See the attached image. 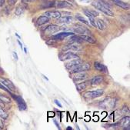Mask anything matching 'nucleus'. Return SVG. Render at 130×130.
<instances>
[{"mask_svg":"<svg viewBox=\"0 0 130 130\" xmlns=\"http://www.w3.org/2000/svg\"><path fill=\"white\" fill-rule=\"evenodd\" d=\"M92 6L93 7H95L96 9H98L99 11L103 12L104 14H106V15L114 16V13L109 9L108 6L106 4H105V3H104V2L99 1V0H97V1H93L92 3Z\"/></svg>","mask_w":130,"mask_h":130,"instance_id":"obj_1","label":"nucleus"},{"mask_svg":"<svg viewBox=\"0 0 130 130\" xmlns=\"http://www.w3.org/2000/svg\"><path fill=\"white\" fill-rule=\"evenodd\" d=\"M9 94H11L12 97V98L15 100V102H17V105H18V107H19V110H21V111H24V110H25V109H27L26 103L25 102L24 99H23L21 96L17 95H14V94L11 93V92H9Z\"/></svg>","mask_w":130,"mask_h":130,"instance_id":"obj_2","label":"nucleus"},{"mask_svg":"<svg viewBox=\"0 0 130 130\" xmlns=\"http://www.w3.org/2000/svg\"><path fill=\"white\" fill-rule=\"evenodd\" d=\"M103 93H104V90L102 89H98L96 90L86 92L84 94V96L86 98H89V99H95V98L102 96L103 95Z\"/></svg>","mask_w":130,"mask_h":130,"instance_id":"obj_3","label":"nucleus"},{"mask_svg":"<svg viewBox=\"0 0 130 130\" xmlns=\"http://www.w3.org/2000/svg\"><path fill=\"white\" fill-rule=\"evenodd\" d=\"M91 68L89 63H81L78 65L75 69H73L70 72L71 73H76V72H83L89 70Z\"/></svg>","mask_w":130,"mask_h":130,"instance_id":"obj_4","label":"nucleus"},{"mask_svg":"<svg viewBox=\"0 0 130 130\" xmlns=\"http://www.w3.org/2000/svg\"><path fill=\"white\" fill-rule=\"evenodd\" d=\"M72 31L77 34H80V35H87L90 34V31L84 27L83 25H75V26L72 28Z\"/></svg>","mask_w":130,"mask_h":130,"instance_id":"obj_5","label":"nucleus"},{"mask_svg":"<svg viewBox=\"0 0 130 130\" xmlns=\"http://www.w3.org/2000/svg\"><path fill=\"white\" fill-rule=\"evenodd\" d=\"M74 75H72V79L74 82L75 83H79V82H83V80L86 79L88 75L86 73H85L84 72H76V73H73Z\"/></svg>","mask_w":130,"mask_h":130,"instance_id":"obj_6","label":"nucleus"},{"mask_svg":"<svg viewBox=\"0 0 130 130\" xmlns=\"http://www.w3.org/2000/svg\"><path fill=\"white\" fill-rule=\"evenodd\" d=\"M82 62H83L82 60H80L79 59H72V61H70V62H66V63L65 64V66H66V68L69 72H71L73 69H75L78 65L81 64Z\"/></svg>","mask_w":130,"mask_h":130,"instance_id":"obj_7","label":"nucleus"},{"mask_svg":"<svg viewBox=\"0 0 130 130\" xmlns=\"http://www.w3.org/2000/svg\"><path fill=\"white\" fill-rule=\"evenodd\" d=\"M0 83H1L3 86H5L8 89H9V91H15V87L14 86V84L7 79H5V78L0 77Z\"/></svg>","mask_w":130,"mask_h":130,"instance_id":"obj_8","label":"nucleus"},{"mask_svg":"<svg viewBox=\"0 0 130 130\" xmlns=\"http://www.w3.org/2000/svg\"><path fill=\"white\" fill-rule=\"evenodd\" d=\"M60 59L62 61H65V60H72V59H79V57L76 54L73 53H66L65 54H63L62 56H60Z\"/></svg>","mask_w":130,"mask_h":130,"instance_id":"obj_9","label":"nucleus"},{"mask_svg":"<svg viewBox=\"0 0 130 130\" xmlns=\"http://www.w3.org/2000/svg\"><path fill=\"white\" fill-rule=\"evenodd\" d=\"M59 27L56 25H50L48 26L45 29V35L46 36H49L52 35L55 32H56L57 31H59Z\"/></svg>","mask_w":130,"mask_h":130,"instance_id":"obj_10","label":"nucleus"},{"mask_svg":"<svg viewBox=\"0 0 130 130\" xmlns=\"http://www.w3.org/2000/svg\"><path fill=\"white\" fill-rule=\"evenodd\" d=\"M81 49V47L79 45H78L77 43H72L69 44L62 48V51L64 52H68V51H79Z\"/></svg>","mask_w":130,"mask_h":130,"instance_id":"obj_11","label":"nucleus"},{"mask_svg":"<svg viewBox=\"0 0 130 130\" xmlns=\"http://www.w3.org/2000/svg\"><path fill=\"white\" fill-rule=\"evenodd\" d=\"M74 33L73 32H60L59 34H56L55 36H53V39H57V40H62L63 39L68 37V36H72Z\"/></svg>","mask_w":130,"mask_h":130,"instance_id":"obj_12","label":"nucleus"},{"mask_svg":"<svg viewBox=\"0 0 130 130\" xmlns=\"http://www.w3.org/2000/svg\"><path fill=\"white\" fill-rule=\"evenodd\" d=\"M111 1L112 3H114L115 5L119 6L120 8L125 9V10H128L129 9V5L126 3H124L122 1H121V0H111Z\"/></svg>","mask_w":130,"mask_h":130,"instance_id":"obj_13","label":"nucleus"},{"mask_svg":"<svg viewBox=\"0 0 130 130\" xmlns=\"http://www.w3.org/2000/svg\"><path fill=\"white\" fill-rule=\"evenodd\" d=\"M72 17L71 16H60L57 19V22L62 24H69L72 22Z\"/></svg>","mask_w":130,"mask_h":130,"instance_id":"obj_14","label":"nucleus"},{"mask_svg":"<svg viewBox=\"0 0 130 130\" xmlns=\"http://www.w3.org/2000/svg\"><path fill=\"white\" fill-rule=\"evenodd\" d=\"M45 15H46L48 18L58 19L61 16V12L59 11H48L45 13Z\"/></svg>","mask_w":130,"mask_h":130,"instance_id":"obj_15","label":"nucleus"},{"mask_svg":"<svg viewBox=\"0 0 130 130\" xmlns=\"http://www.w3.org/2000/svg\"><path fill=\"white\" fill-rule=\"evenodd\" d=\"M84 13H85V15L88 17V19H89V24H91L93 27H96V23H95V19H94V16H93L88 10H86V9L84 10Z\"/></svg>","mask_w":130,"mask_h":130,"instance_id":"obj_16","label":"nucleus"},{"mask_svg":"<svg viewBox=\"0 0 130 130\" xmlns=\"http://www.w3.org/2000/svg\"><path fill=\"white\" fill-rule=\"evenodd\" d=\"M37 25H42L45 23H48L49 22V18L47 17L46 15H42L38 18L37 19Z\"/></svg>","mask_w":130,"mask_h":130,"instance_id":"obj_17","label":"nucleus"},{"mask_svg":"<svg viewBox=\"0 0 130 130\" xmlns=\"http://www.w3.org/2000/svg\"><path fill=\"white\" fill-rule=\"evenodd\" d=\"M103 81V77L102 75H96L95 77H93L92 80H91V84L92 86H95V85H99Z\"/></svg>","mask_w":130,"mask_h":130,"instance_id":"obj_18","label":"nucleus"},{"mask_svg":"<svg viewBox=\"0 0 130 130\" xmlns=\"http://www.w3.org/2000/svg\"><path fill=\"white\" fill-rule=\"evenodd\" d=\"M94 67L96 70H98L99 72H106L107 71V69L105 66V65H103L99 62H95L94 63Z\"/></svg>","mask_w":130,"mask_h":130,"instance_id":"obj_19","label":"nucleus"},{"mask_svg":"<svg viewBox=\"0 0 130 130\" xmlns=\"http://www.w3.org/2000/svg\"><path fill=\"white\" fill-rule=\"evenodd\" d=\"M129 122H130V118L128 116H125L121 119V122H119V124H120V125H122V127H124L125 128L126 126L129 127Z\"/></svg>","mask_w":130,"mask_h":130,"instance_id":"obj_20","label":"nucleus"},{"mask_svg":"<svg viewBox=\"0 0 130 130\" xmlns=\"http://www.w3.org/2000/svg\"><path fill=\"white\" fill-rule=\"evenodd\" d=\"M82 42H83V39L79 36H72L69 39L70 43H80Z\"/></svg>","mask_w":130,"mask_h":130,"instance_id":"obj_21","label":"nucleus"},{"mask_svg":"<svg viewBox=\"0 0 130 130\" xmlns=\"http://www.w3.org/2000/svg\"><path fill=\"white\" fill-rule=\"evenodd\" d=\"M79 36L83 39V41H86V42H87L89 43H92V44L95 43V40L92 37H91L88 35H80Z\"/></svg>","mask_w":130,"mask_h":130,"instance_id":"obj_22","label":"nucleus"},{"mask_svg":"<svg viewBox=\"0 0 130 130\" xmlns=\"http://www.w3.org/2000/svg\"><path fill=\"white\" fill-rule=\"evenodd\" d=\"M57 7L60 8V9H62V8H70V7H72V5L70 3H69L68 2H66V1H60V2H58Z\"/></svg>","mask_w":130,"mask_h":130,"instance_id":"obj_23","label":"nucleus"},{"mask_svg":"<svg viewBox=\"0 0 130 130\" xmlns=\"http://www.w3.org/2000/svg\"><path fill=\"white\" fill-rule=\"evenodd\" d=\"M96 27L99 29V30H104L106 29V25L104 23V22L102 19H98L96 21Z\"/></svg>","mask_w":130,"mask_h":130,"instance_id":"obj_24","label":"nucleus"},{"mask_svg":"<svg viewBox=\"0 0 130 130\" xmlns=\"http://www.w3.org/2000/svg\"><path fill=\"white\" fill-rule=\"evenodd\" d=\"M86 88V84L85 83H78L76 85V89L79 91V92H82L83 90H85Z\"/></svg>","mask_w":130,"mask_h":130,"instance_id":"obj_25","label":"nucleus"},{"mask_svg":"<svg viewBox=\"0 0 130 130\" xmlns=\"http://www.w3.org/2000/svg\"><path fill=\"white\" fill-rule=\"evenodd\" d=\"M76 19L79 20V22H83V24L86 25H89V22H88V20H86L83 16L80 15H76Z\"/></svg>","mask_w":130,"mask_h":130,"instance_id":"obj_26","label":"nucleus"},{"mask_svg":"<svg viewBox=\"0 0 130 130\" xmlns=\"http://www.w3.org/2000/svg\"><path fill=\"white\" fill-rule=\"evenodd\" d=\"M24 10H25V8H24L22 5H20V6H19L15 9V13L16 15H20L24 12Z\"/></svg>","mask_w":130,"mask_h":130,"instance_id":"obj_27","label":"nucleus"},{"mask_svg":"<svg viewBox=\"0 0 130 130\" xmlns=\"http://www.w3.org/2000/svg\"><path fill=\"white\" fill-rule=\"evenodd\" d=\"M0 102H6V103H10L11 102V99L9 97L5 96L4 95H0Z\"/></svg>","mask_w":130,"mask_h":130,"instance_id":"obj_28","label":"nucleus"},{"mask_svg":"<svg viewBox=\"0 0 130 130\" xmlns=\"http://www.w3.org/2000/svg\"><path fill=\"white\" fill-rule=\"evenodd\" d=\"M0 118H2L3 119H6L8 118V114L6 112H5L3 109L0 108Z\"/></svg>","mask_w":130,"mask_h":130,"instance_id":"obj_29","label":"nucleus"},{"mask_svg":"<svg viewBox=\"0 0 130 130\" xmlns=\"http://www.w3.org/2000/svg\"><path fill=\"white\" fill-rule=\"evenodd\" d=\"M0 89H3V90H4V91H6V92H10V91H9V90H8V89H7L5 86H3L1 83H0Z\"/></svg>","mask_w":130,"mask_h":130,"instance_id":"obj_30","label":"nucleus"},{"mask_svg":"<svg viewBox=\"0 0 130 130\" xmlns=\"http://www.w3.org/2000/svg\"><path fill=\"white\" fill-rule=\"evenodd\" d=\"M88 11H89V12H90V13H91V14H92V15H93L94 17H95V16H98V15H99V13H98V12H97L96 11H93V10H89V9Z\"/></svg>","mask_w":130,"mask_h":130,"instance_id":"obj_31","label":"nucleus"},{"mask_svg":"<svg viewBox=\"0 0 130 130\" xmlns=\"http://www.w3.org/2000/svg\"><path fill=\"white\" fill-rule=\"evenodd\" d=\"M16 2H17V0H8L9 5H11V6H14Z\"/></svg>","mask_w":130,"mask_h":130,"instance_id":"obj_32","label":"nucleus"},{"mask_svg":"<svg viewBox=\"0 0 130 130\" xmlns=\"http://www.w3.org/2000/svg\"><path fill=\"white\" fill-rule=\"evenodd\" d=\"M54 102L56 104V105L59 107V108H62V104L60 103V102L59 101V100H57V99H55V101H54Z\"/></svg>","mask_w":130,"mask_h":130,"instance_id":"obj_33","label":"nucleus"},{"mask_svg":"<svg viewBox=\"0 0 130 130\" xmlns=\"http://www.w3.org/2000/svg\"><path fill=\"white\" fill-rule=\"evenodd\" d=\"M5 3H6V0H0V8L3 6Z\"/></svg>","mask_w":130,"mask_h":130,"instance_id":"obj_34","label":"nucleus"},{"mask_svg":"<svg viewBox=\"0 0 130 130\" xmlns=\"http://www.w3.org/2000/svg\"><path fill=\"white\" fill-rule=\"evenodd\" d=\"M12 55H13L14 59L17 61V60H18V55H17V53H15V52H13V53H12Z\"/></svg>","mask_w":130,"mask_h":130,"instance_id":"obj_35","label":"nucleus"},{"mask_svg":"<svg viewBox=\"0 0 130 130\" xmlns=\"http://www.w3.org/2000/svg\"><path fill=\"white\" fill-rule=\"evenodd\" d=\"M48 117H54L55 116V113L54 112H48Z\"/></svg>","mask_w":130,"mask_h":130,"instance_id":"obj_36","label":"nucleus"},{"mask_svg":"<svg viewBox=\"0 0 130 130\" xmlns=\"http://www.w3.org/2000/svg\"><path fill=\"white\" fill-rule=\"evenodd\" d=\"M17 42H18V43H19V45H20V48H21V49H22V48H23V47H22V44L20 42V41H19V39L17 40Z\"/></svg>","mask_w":130,"mask_h":130,"instance_id":"obj_37","label":"nucleus"},{"mask_svg":"<svg viewBox=\"0 0 130 130\" xmlns=\"http://www.w3.org/2000/svg\"><path fill=\"white\" fill-rule=\"evenodd\" d=\"M54 122H55V124L56 125V126H57V128H58L59 129H60V127H59V125H58V123H57V122H56V121L55 120V121H54Z\"/></svg>","mask_w":130,"mask_h":130,"instance_id":"obj_38","label":"nucleus"},{"mask_svg":"<svg viewBox=\"0 0 130 130\" xmlns=\"http://www.w3.org/2000/svg\"><path fill=\"white\" fill-rule=\"evenodd\" d=\"M86 122L90 121V117H86Z\"/></svg>","mask_w":130,"mask_h":130,"instance_id":"obj_39","label":"nucleus"},{"mask_svg":"<svg viewBox=\"0 0 130 130\" xmlns=\"http://www.w3.org/2000/svg\"><path fill=\"white\" fill-rule=\"evenodd\" d=\"M66 129H67V130H72V127H70V126H69V127H67V128H66Z\"/></svg>","mask_w":130,"mask_h":130,"instance_id":"obj_40","label":"nucleus"},{"mask_svg":"<svg viewBox=\"0 0 130 130\" xmlns=\"http://www.w3.org/2000/svg\"><path fill=\"white\" fill-rule=\"evenodd\" d=\"M24 51H25V54H27V49H26V48H24Z\"/></svg>","mask_w":130,"mask_h":130,"instance_id":"obj_41","label":"nucleus"},{"mask_svg":"<svg viewBox=\"0 0 130 130\" xmlns=\"http://www.w3.org/2000/svg\"><path fill=\"white\" fill-rule=\"evenodd\" d=\"M43 77H44V79H46L47 81H48V78H47L45 75H43Z\"/></svg>","mask_w":130,"mask_h":130,"instance_id":"obj_42","label":"nucleus"},{"mask_svg":"<svg viewBox=\"0 0 130 130\" xmlns=\"http://www.w3.org/2000/svg\"><path fill=\"white\" fill-rule=\"evenodd\" d=\"M15 36H17L18 38H20V36H19V35H18L17 33H15Z\"/></svg>","mask_w":130,"mask_h":130,"instance_id":"obj_43","label":"nucleus"},{"mask_svg":"<svg viewBox=\"0 0 130 130\" xmlns=\"http://www.w3.org/2000/svg\"><path fill=\"white\" fill-rule=\"evenodd\" d=\"M2 72H3V70H2L1 68H0V73H2Z\"/></svg>","mask_w":130,"mask_h":130,"instance_id":"obj_44","label":"nucleus"}]
</instances>
